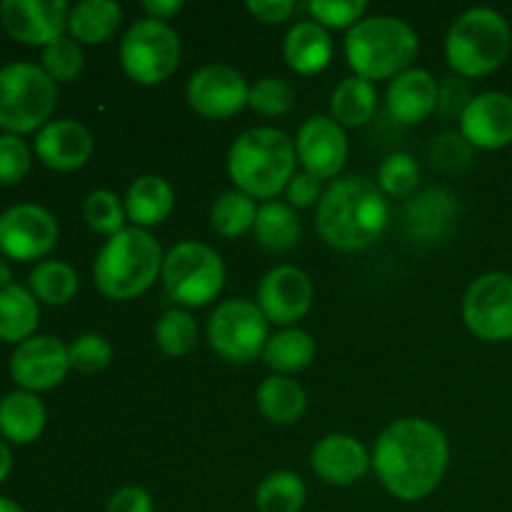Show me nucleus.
Segmentation results:
<instances>
[{"label": "nucleus", "mask_w": 512, "mask_h": 512, "mask_svg": "<svg viewBox=\"0 0 512 512\" xmlns=\"http://www.w3.org/2000/svg\"><path fill=\"white\" fill-rule=\"evenodd\" d=\"M450 445L443 430L423 418H405L380 433L373 468L390 495L415 503L433 493L448 470Z\"/></svg>", "instance_id": "nucleus-1"}, {"label": "nucleus", "mask_w": 512, "mask_h": 512, "mask_svg": "<svg viewBox=\"0 0 512 512\" xmlns=\"http://www.w3.org/2000/svg\"><path fill=\"white\" fill-rule=\"evenodd\" d=\"M390 208L385 193L370 178L350 175L328 188L318 205V233L330 248L355 253L385 233Z\"/></svg>", "instance_id": "nucleus-2"}, {"label": "nucleus", "mask_w": 512, "mask_h": 512, "mask_svg": "<svg viewBox=\"0 0 512 512\" xmlns=\"http://www.w3.org/2000/svg\"><path fill=\"white\" fill-rule=\"evenodd\" d=\"M295 163V140L275 128L245 130L228 153L230 180L253 200H270L288 188L295 178Z\"/></svg>", "instance_id": "nucleus-3"}, {"label": "nucleus", "mask_w": 512, "mask_h": 512, "mask_svg": "<svg viewBox=\"0 0 512 512\" xmlns=\"http://www.w3.org/2000/svg\"><path fill=\"white\" fill-rule=\"evenodd\" d=\"M165 255L158 240L143 228H125L103 245L93 265L100 293L110 300H133L163 275Z\"/></svg>", "instance_id": "nucleus-4"}, {"label": "nucleus", "mask_w": 512, "mask_h": 512, "mask_svg": "<svg viewBox=\"0 0 512 512\" xmlns=\"http://www.w3.org/2000/svg\"><path fill=\"white\" fill-rule=\"evenodd\" d=\"M418 35L405 20L393 15L363 18L345 38V58L358 78H398L418 58Z\"/></svg>", "instance_id": "nucleus-5"}, {"label": "nucleus", "mask_w": 512, "mask_h": 512, "mask_svg": "<svg viewBox=\"0 0 512 512\" xmlns=\"http://www.w3.org/2000/svg\"><path fill=\"white\" fill-rule=\"evenodd\" d=\"M510 45L512 30L508 20L493 8H473L450 25L445 58L463 78H483L505 63Z\"/></svg>", "instance_id": "nucleus-6"}, {"label": "nucleus", "mask_w": 512, "mask_h": 512, "mask_svg": "<svg viewBox=\"0 0 512 512\" xmlns=\"http://www.w3.org/2000/svg\"><path fill=\"white\" fill-rule=\"evenodd\" d=\"M58 103V85L33 63L0 68V128L10 135L33 133L48 125Z\"/></svg>", "instance_id": "nucleus-7"}, {"label": "nucleus", "mask_w": 512, "mask_h": 512, "mask_svg": "<svg viewBox=\"0 0 512 512\" xmlns=\"http://www.w3.org/2000/svg\"><path fill=\"white\" fill-rule=\"evenodd\" d=\"M163 285L175 303L188 305V308H203V305L213 303L223 290V258L210 245L185 240L165 255Z\"/></svg>", "instance_id": "nucleus-8"}, {"label": "nucleus", "mask_w": 512, "mask_h": 512, "mask_svg": "<svg viewBox=\"0 0 512 512\" xmlns=\"http://www.w3.org/2000/svg\"><path fill=\"white\" fill-rule=\"evenodd\" d=\"M180 35L168 23L145 18L130 25L120 43V65L138 85L165 83L178 70Z\"/></svg>", "instance_id": "nucleus-9"}, {"label": "nucleus", "mask_w": 512, "mask_h": 512, "mask_svg": "<svg viewBox=\"0 0 512 512\" xmlns=\"http://www.w3.org/2000/svg\"><path fill=\"white\" fill-rule=\"evenodd\" d=\"M210 348L228 363H253L268 345V318L258 303L225 300L208 323Z\"/></svg>", "instance_id": "nucleus-10"}, {"label": "nucleus", "mask_w": 512, "mask_h": 512, "mask_svg": "<svg viewBox=\"0 0 512 512\" xmlns=\"http://www.w3.org/2000/svg\"><path fill=\"white\" fill-rule=\"evenodd\" d=\"M463 318L470 333L485 343L512 338V275H480L463 298Z\"/></svg>", "instance_id": "nucleus-11"}, {"label": "nucleus", "mask_w": 512, "mask_h": 512, "mask_svg": "<svg viewBox=\"0 0 512 512\" xmlns=\"http://www.w3.org/2000/svg\"><path fill=\"white\" fill-rule=\"evenodd\" d=\"M58 243V223L40 205H13L0 213V253L13 260H38Z\"/></svg>", "instance_id": "nucleus-12"}, {"label": "nucleus", "mask_w": 512, "mask_h": 512, "mask_svg": "<svg viewBox=\"0 0 512 512\" xmlns=\"http://www.w3.org/2000/svg\"><path fill=\"white\" fill-rule=\"evenodd\" d=\"M250 88L243 73L230 65H208L198 70L188 83V103L195 113L210 120L238 115L248 105Z\"/></svg>", "instance_id": "nucleus-13"}, {"label": "nucleus", "mask_w": 512, "mask_h": 512, "mask_svg": "<svg viewBox=\"0 0 512 512\" xmlns=\"http://www.w3.org/2000/svg\"><path fill=\"white\" fill-rule=\"evenodd\" d=\"M70 8L63 0H3L0 23L10 38L28 45H50L63 38Z\"/></svg>", "instance_id": "nucleus-14"}, {"label": "nucleus", "mask_w": 512, "mask_h": 512, "mask_svg": "<svg viewBox=\"0 0 512 512\" xmlns=\"http://www.w3.org/2000/svg\"><path fill=\"white\" fill-rule=\"evenodd\" d=\"M68 370V348L50 335L25 340L10 358V375L28 393L53 390L55 385L63 383Z\"/></svg>", "instance_id": "nucleus-15"}, {"label": "nucleus", "mask_w": 512, "mask_h": 512, "mask_svg": "<svg viewBox=\"0 0 512 512\" xmlns=\"http://www.w3.org/2000/svg\"><path fill=\"white\" fill-rule=\"evenodd\" d=\"M295 153L305 173L325 180L335 178L348 160V138L345 130L328 115H313L305 120L295 138Z\"/></svg>", "instance_id": "nucleus-16"}, {"label": "nucleus", "mask_w": 512, "mask_h": 512, "mask_svg": "<svg viewBox=\"0 0 512 512\" xmlns=\"http://www.w3.org/2000/svg\"><path fill=\"white\" fill-rule=\"evenodd\" d=\"M313 305V283L303 270L293 265H278L270 270L258 288V308L275 325H293Z\"/></svg>", "instance_id": "nucleus-17"}, {"label": "nucleus", "mask_w": 512, "mask_h": 512, "mask_svg": "<svg viewBox=\"0 0 512 512\" xmlns=\"http://www.w3.org/2000/svg\"><path fill=\"white\" fill-rule=\"evenodd\" d=\"M460 135L473 148L500 150L512 143V98L505 93L475 95L460 115Z\"/></svg>", "instance_id": "nucleus-18"}, {"label": "nucleus", "mask_w": 512, "mask_h": 512, "mask_svg": "<svg viewBox=\"0 0 512 512\" xmlns=\"http://www.w3.org/2000/svg\"><path fill=\"white\" fill-rule=\"evenodd\" d=\"M458 200L443 188H430L408 200L403 210V223L415 243H443L458 223Z\"/></svg>", "instance_id": "nucleus-19"}, {"label": "nucleus", "mask_w": 512, "mask_h": 512, "mask_svg": "<svg viewBox=\"0 0 512 512\" xmlns=\"http://www.w3.org/2000/svg\"><path fill=\"white\" fill-rule=\"evenodd\" d=\"M35 153L48 168L70 173L83 168L93 155V135L78 120H53L35 138Z\"/></svg>", "instance_id": "nucleus-20"}, {"label": "nucleus", "mask_w": 512, "mask_h": 512, "mask_svg": "<svg viewBox=\"0 0 512 512\" xmlns=\"http://www.w3.org/2000/svg\"><path fill=\"white\" fill-rule=\"evenodd\" d=\"M313 470L328 485H353L370 470L373 458L350 435H325L313 448Z\"/></svg>", "instance_id": "nucleus-21"}, {"label": "nucleus", "mask_w": 512, "mask_h": 512, "mask_svg": "<svg viewBox=\"0 0 512 512\" xmlns=\"http://www.w3.org/2000/svg\"><path fill=\"white\" fill-rule=\"evenodd\" d=\"M440 83L428 70L410 68L390 83L388 110L398 123L415 125L438 108Z\"/></svg>", "instance_id": "nucleus-22"}, {"label": "nucleus", "mask_w": 512, "mask_h": 512, "mask_svg": "<svg viewBox=\"0 0 512 512\" xmlns=\"http://www.w3.org/2000/svg\"><path fill=\"white\" fill-rule=\"evenodd\" d=\"M283 55L295 73H323L333 60V40L323 25H318L315 20H303L285 35Z\"/></svg>", "instance_id": "nucleus-23"}, {"label": "nucleus", "mask_w": 512, "mask_h": 512, "mask_svg": "<svg viewBox=\"0 0 512 512\" xmlns=\"http://www.w3.org/2000/svg\"><path fill=\"white\" fill-rule=\"evenodd\" d=\"M173 205V188L160 175H140L125 195V213H128V220H133V228L148 230L160 225L173 213Z\"/></svg>", "instance_id": "nucleus-24"}, {"label": "nucleus", "mask_w": 512, "mask_h": 512, "mask_svg": "<svg viewBox=\"0 0 512 512\" xmlns=\"http://www.w3.org/2000/svg\"><path fill=\"white\" fill-rule=\"evenodd\" d=\"M45 428V408L33 393L18 390L0 400V435L15 445H28Z\"/></svg>", "instance_id": "nucleus-25"}, {"label": "nucleus", "mask_w": 512, "mask_h": 512, "mask_svg": "<svg viewBox=\"0 0 512 512\" xmlns=\"http://www.w3.org/2000/svg\"><path fill=\"white\" fill-rule=\"evenodd\" d=\"M123 20V10L113 0H83L68 15V30L78 43L98 45L113 38Z\"/></svg>", "instance_id": "nucleus-26"}, {"label": "nucleus", "mask_w": 512, "mask_h": 512, "mask_svg": "<svg viewBox=\"0 0 512 512\" xmlns=\"http://www.w3.org/2000/svg\"><path fill=\"white\" fill-rule=\"evenodd\" d=\"M258 408L270 423L275 425H293L303 418L305 413V390L300 388V383L290 380L288 375H273V378H265L260 383L258 393Z\"/></svg>", "instance_id": "nucleus-27"}, {"label": "nucleus", "mask_w": 512, "mask_h": 512, "mask_svg": "<svg viewBox=\"0 0 512 512\" xmlns=\"http://www.w3.org/2000/svg\"><path fill=\"white\" fill-rule=\"evenodd\" d=\"M40 310L35 295L23 285H10L0 290V340L25 343L38 328Z\"/></svg>", "instance_id": "nucleus-28"}, {"label": "nucleus", "mask_w": 512, "mask_h": 512, "mask_svg": "<svg viewBox=\"0 0 512 512\" xmlns=\"http://www.w3.org/2000/svg\"><path fill=\"white\" fill-rule=\"evenodd\" d=\"M375 108H378V93L370 80L345 78L343 83L335 88L333 100H330V110H333V120L340 128H360L368 120H373Z\"/></svg>", "instance_id": "nucleus-29"}, {"label": "nucleus", "mask_w": 512, "mask_h": 512, "mask_svg": "<svg viewBox=\"0 0 512 512\" xmlns=\"http://www.w3.org/2000/svg\"><path fill=\"white\" fill-rule=\"evenodd\" d=\"M255 238L270 253H285L295 248L300 240V223L293 205L280 203V200H268L258 208L255 218Z\"/></svg>", "instance_id": "nucleus-30"}, {"label": "nucleus", "mask_w": 512, "mask_h": 512, "mask_svg": "<svg viewBox=\"0 0 512 512\" xmlns=\"http://www.w3.org/2000/svg\"><path fill=\"white\" fill-rule=\"evenodd\" d=\"M315 358V340L305 330L288 328L268 338L263 350V360L268 368L278 370L280 375L300 373L308 368Z\"/></svg>", "instance_id": "nucleus-31"}, {"label": "nucleus", "mask_w": 512, "mask_h": 512, "mask_svg": "<svg viewBox=\"0 0 512 512\" xmlns=\"http://www.w3.org/2000/svg\"><path fill=\"white\" fill-rule=\"evenodd\" d=\"M305 500H308L305 483L290 470L270 473L255 490L258 512H300Z\"/></svg>", "instance_id": "nucleus-32"}, {"label": "nucleus", "mask_w": 512, "mask_h": 512, "mask_svg": "<svg viewBox=\"0 0 512 512\" xmlns=\"http://www.w3.org/2000/svg\"><path fill=\"white\" fill-rule=\"evenodd\" d=\"M30 293L45 305H68L78 293V275L68 263L45 260L30 273Z\"/></svg>", "instance_id": "nucleus-33"}, {"label": "nucleus", "mask_w": 512, "mask_h": 512, "mask_svg": "<svg viewBox=\"0 0 512 512\" xmlns=\"http://www.w3.org/2000/svg\"><path fill=\"white\" fill-rule=\"evenodd\" d=\"M255 218H258V205L250 195L240 193V190L223 193L213 203V210H210L213 230L223 238L245 235L250 228H255Z\"/></svg>", "instance_id": "nucleus-34"}, {"label": "nucleus", "mask_w": 512, "mask_h": 512, "mask_svg": "<svg viewBox=\"0 0 512 512\" xmlns=\"http://www.w3.org/2000/svg\"><path fill=\"white\" fill-rule=\"evenodd\" d=\"M155 343L165 355H173V358L188 355L198 343V323L185 310H168L155 325Z\"/></svg>", "instance_id": "nucleus-35"}, {"label": "nucleus", "mask_w": 512, "mask_h": 512, "mask_svg": "<svg viewBox=\"0 0 512 512\" xmlns=\"http://www.w3.org/2000/svg\"><path fill=\"white\" fill-rule=\"evenodd\" d=\"M85 220H88L90 230L100 235H118L120 230H125V208L120 205L118 195L110 193V190H93V193L85 198L83 205Z\"/></svg>", "instance_id": "nucleus-36"}, {"label": "nucleus", "mask_w": 512, "mask_h": 512, "mask_svg": "<svg viewBox=\"0 0 512 512\" xmlns=\"http://www.w3.org/2000/svg\"><path fill=\"white\" fill-rule=\"evenodd\" d=\"M418 160L408 153H393L383 160L378 170V188L393 198H405L418 188Z\"/></svg>", "instance_id": "nucleus-37"}, {"label": "nucleus", "mask_w": 512, "mask_h": 512, "mask_svg": "<svg viewBox=\"0 0 512 512\" xmlns=\"http://www.w3.org/2000/svg\"><path fill=\"white\" fill-rule=\"evenodd\" d=\"M43 70L53 83H73L83 70V50L75 40L60 38L43 48Z\"/></svg>", "instance_id": "nucleus-38"}, {"label": "nucleus", "mask_w": 512, "mask_h": 512, "mask_svg": "<svg viewBox=\"0 0 512 512\" xmlns=\"http://www.w3.org/2000/svg\"><path fill=\"white\" fill-rule=\"evenodd\" d=\"M70 368L80 373H100L113 360V345L98 333H85L75 338L68 348Z\"/></svg>", "instance_id": "nucleus-39"}, {"label": "nucleus", "mask_w": 512, "mask_h": 512, "mask_svg": "<svg viewBox=\"0 0 512 512\" xmlns=\"http://www.w3.org/2000/svg\"><path fill=\"white\" fill-rule=\"evenodd\" d=\"M295 103V93L285 80L280 78H263L250 88L248 105L260 115H285Z\"/></svg>", "instance_id": "nucleus-40"}, {"label": "nucleus", "mask_w": 512, "mask_h": 512, "mask_svg": "<svg viewBox=\"0 0 512 512\" xmlns=\"http://www.w3.org/2000/svg\"><path fill=\"white\" fill-rule=\"evenodd\" d=\"M368 3L365 0H313L310 15L323 28H350L363 20Z\"/></svg>", "instance_id": "nucleus-41"}, {"label": "nucleus", "mask_w": 512, "mask_h": 512, "mask_svg": "<svg viewBox=\"0 0 512 512\" xmlns=\"http://www.w3.org/2000/svg\"><path fill=\"white\" fill-rule=\"evenodd\" d=\"M30 150L18 135H0V185H15L28 175Z\"/></svg>", "instance_id": "nucleus-42"}, {"label": "nucleus", "mask_w": 512, "mask_h": 512, "mask_svg": "<svg viewBox=\"0 0 512 512\" xmlns=\"http://www.w3.org/2000/svg\"><path fill=\"white\" fill-rule=\"evenodd\" d=\"M430 153H433L435 165H440V168L460 170L465 165H470V160H473V145L463 135L445 133L440 138H435Z\"/></svg>", "instance_id": "nucleus-43"}, {"label": "nucleus", "mask_w": 512, "mask_h": 512, "mask_svg": "<svg viewBox=\"0 0 512 512\" xmlns=\"http://www.w3.org/2000/svg\"><path fill=\"white\" fill-rule=\"evenodd\" d=\"M470 100H473V98H470V90H468V85L463 83V80L445 78L443 83H440L438 108L443 110V115H448V118L463 115Z\"/></svg>", "instance_id": "nucleus-44"}, {"label": "nucleus", "mask_w": 512, "mask_h": 512, "mask_svg": "<svg viewBox=\"0 0 512 512\" xmlns=\"http://www.w3.org/2000/svg\"><path fill=\"white\" fill-rule=\"evenodd\" d=\"M108 512H153V498L143 488L128 485L110 498Z\"/></svg>", "instance_id": "nucleus-45"}, {"label": "nucleus", "mask_w": 512, "mask_h": 512, "mask_svg": "<svg viewBox=\"0 0 512 512\" xmlns=\"http://www.w3.org/2000/svg\"><path fill=\"white\" fill-rule=\"evenodd\" d=\"M248 10L265 25L285 23L295 13L293 0H250Z\"/></svg>", "instance_id": "nucleus-46"}, {"label": "nucleus", "mask_w": 512, "mask_h": 512, "mask_svg": "<svg viewBox=\"0 0 512 512\" xmlns=\"http://www.w3.org/2000/svg\"><path fill=\"white\" fill-rule=\"evenodd\" d=\"M285 190H288L290 205H295V208H310L320 198V180L313 178L310 173H298Z\"/></svg>", "instance_id": "nucleus-47"}, {"label": "nucleus", "mask_w": 512, "mask_h": 512, "mask_svg": "<svg viewBox=\"0 0 512 512\" xmlns=\"http://www.w3.org/2000/svg\"><path fill=\"white\" fill-rule=\"evenodd\" d=\"M143 10L153 20L165 23V20H170L173 15H178L183 10V3L180 0H148V3H143Z\"/></svg>", "instance_id": "nucleus-48"}, {"label": "nucleus", "mask_w": 512, "mask_h": 512, "mask_svg": "<svg viewBox=\"0 0 512 512\" xmlns=\"http://www.w3.org/2000/svg\"><path fill=\"white\" fill-rule=\"evenodd\" d=\"M10 465H13V455H10L8 443H5V440H0V483L8 478Z\"/></svg>", "instance_id": "nucleus-49"}, {"label": "nucleus", "mask_w": 512, "mask_h": 512, "mask_svg": "<svg viewBox=\"0 0 512 512\" xmlns=\"http://www.w3.org/2000/svg\"><path fill=\"white\" fill-rule=\"evenodd\" d=\"M10 280H13V270H10V265L0 258V290L10 288V285H13Z\"/></svg>", "instance_id": "nucleus-50"}, {"label": "nucleus", "mask_w": 512, "mask_h": 512, "mask_svg": "<svg viewBox=\"0 0 512 512\" xmlns=\"http://www.w3.org/2000/svg\"><path fill=\"white\" fill-rule=\"evenodd\" d=\"M0 512H25V510L20 508L18 503H13V500H8V498H0Z\"/></svg>", "instance_id": "nucleus-51"}]
</instances>
